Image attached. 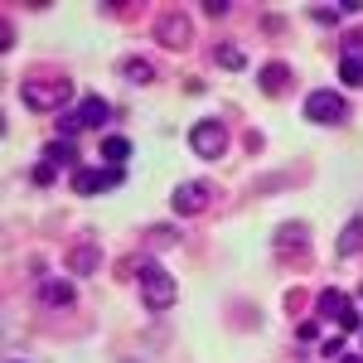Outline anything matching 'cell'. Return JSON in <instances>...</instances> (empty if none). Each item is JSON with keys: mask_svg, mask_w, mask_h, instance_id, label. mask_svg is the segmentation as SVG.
Returning <instances> with one entry per match:
<instances>
[{"mask_svg": "<svg viewBox=\"0 0 363 363\" xmlns=\"http://www.w3.org/2000/svg\"><path fill=\"white\" fill-rule=\"evenodd\" d=\"M20 102H25L29 112H58V107H68L73 102V83L63 78V73H54V78H25L20 83Z\"/></svg>", "mask_w": 363, "mask_h": 363, "instance_id": "1", "label": "cell"}, {"mask_svg": "<svg viewBox=\"0 0 363 363\" xmlns=\"http://www.w3.org/2000/svg\"><path fill=\"white\" fill-rule=\"evenodd\" d=\"M136 281H140V301H145V310H169L174 301H179L174 277H169L160 262H150V257H140V262H136Z\"/></svg>", "mask_w": 363, "mask_h": 363, "instance_id": "2", "label": "cell"}, {"mask_svg": "<svg viewBox=\"0 0 363 363\" xmlns=\"http://www.w3.org/2000/svg\"><path fill=\"white\" fill-rule=\"evenodd\" d=\"M107 116H112V107H107L102 97H83L73 112L58 116V136H63V140H78L83 131H97V126H107Z\"/></svg>", "mask_w": 363, "mask_h": 363, "instance_id": "3", "label": "cell"}, {"mask_svg": "<svg viewBox=\"0 0 363 363\" xmlns=\"http://www.w3.org/2000/svg\"><path fill=\"white\" fill-rule=\"evenodd\" d=\"M189 150H194L199 160H218V155L228 150V126L218 121V116L194 121V126H189Z\"/></svg>", "mask_w": 363, "mask_h": 363, "instance_id": "4", "label": "cell"}, {"mask_svg": "<svg viewBox=\"0 0 363 363\" xmlns=\"http://www.w3.org/2000/svg\"><path fill=\"white\" fill-rule=\"evenodd\" d=\"M213 199H218V189H213L208 179H184V184H174L169 208L184 213V218H194V213H203V208H213Z\"/></svg>", "mask_w": 363, "mask_h": 363, "instance_id": "5", "label": "cell"}, {"mask_svg": "<svg viewBox=\"0 0 363 363\" xmlns=\"http://www.w3.org/2000/svg\"><path fill=\"white\" fill-rule=\"evenodd\" d=\"M306 121H315V126H339V121H349V102H344V92H310L306 97Z\"/></svg>", "mask_w": 363, "mask_h": 363, "instance_id": "6", "label": "cell"}, {"mask_svg": "<svg viewBox=\"0 0 363 363\" xmlns=\"http://www.w3.org/2000/svg\"><path fill=\"white\" fill-rule=\"evenodd\" d=\"M116 184H126V169L121 165H102V169H92V165H83V169H73V194H107V189H116Z\"/></svg>", "mask_w": 363, "mask_h": 363, "instance_id": "7", "label": "cell"}, {"mask_svg": "<svg viewBox=\"0 0 363 363\" xmlns=\"http://www.w3.org/2000/svg\"><path fill=\"white\" fill-rule=\"evenodd\" d=\"M34 301H39L44 310H68L73 301H78V286H73L68 277H44L39 286H34Z\"/></svg>", "mask_w": 363, "mask_h": 363, "instance_id": "8", "label": "cell"}, {"mask_svg": "<svg viewBox=\"0 0 363 363\" xmlns=\"http://www.w3.org/2000/svg\"><path fill=\"white\" fill-rule=\"evenodd\" d=\"M155 44H165V49H189V15L165 10V15L155 20Z\"/></svg>", "mask_w": 363, "mask_h": 363, "instance_id": "9", "label": "cell"}, {"mask_svg": "<svg viewBox=\"0 0 363 363\" xmlns=\"http://www.w3.org/2000/svg\"><path fill=\"white\" fill-rule=\"evenodd\" d=\"M272 247H277L281 257L291 252L296 262H306V247H310V228H306V223H286V228H277V233H272Z\"/></svg>", "mask_w": 363, "mask_h": 363, "instance_id": "10", "label": "cell"}, {"mask_svg": "<svg viewBox=\"0 0 363 363\" xmlns=\"http://www.w3.org/2000/svg\"><path fill=\"white\" fill-rule=\"evenodd\" d=\"M44 165H54V169H83V160H78V140H49L44 145V155H39Z\"/></svg>", "mask_w": 363, "mask_h": 363, "instance_id": "11", "label": "cell"}, {"mask_svg": "<svg viewBox=\"0 0 363 363\" xmlns=\"http://www.w3.org/2000/svg\"><path fill=\"white\" fill-rule=\"evenodd\" d=\"M102 267V247L97 242H78V247H68V272L73 277H92Z\"/></svg>", "mask_w": 363, "mask_h": 363, "instance_id": "12", "label": "cell"}, {"mask_svg": "<svg viewBox=\"0 0 363 363\" xmlns=\"http://www.w3.org/2000/svg\"><path fill=\"white\" fill-rule=\"evenodd\" d=\"M257 87L272 92V97H281V92L291 87V68H286V63H267V68L257 73Z\"/></svg>", "mask_w": 363, "mask_h": 363, "instance_id": "13", "label": "cell"}, {"mask_svg": "<svg viewBox=\"0 0 363 363\" xmlns=\"http://www.w3.org/2000/svg\"><path fill=\"white\" fill-rule=\"evenodd\" d=\"M359 247H363V213H354V218L344 223V233L335 238V252L339 257H354Z\"/></svg>", "mask_w": 363, "mask_h": 363, "instance_id": "14", "label": "cell"}, {"mask_svg": "<svg viewBox=\"0 0 363 363\" xmlns=\"http://www.w3.org/2000/svg\"><path fill=\"white\" fill-rule=\"evenodd\" d=\"M349 301H344V291H325V296H320V301H315V315H320V320H344V315H349Z\"/></svg>", "mask_w": 363, "mask_h": 363, "instance_id": "15", "label": "cell"}, {"mask_svg": "<svg viewBox=\"0 0 363 363\" xmlns=\"http://www.w3.org/2000/svg\"><path fill=\"white\" fill-rule=\"evenodd\" d=\"M97 150H102V165H126L131 160V140L126 136H102Z\"/></svg>", "mask_w": 363, "mask_h": 363, "instance_id": "16", "label": "cell"}, {"mask_svg": "<svg viewBox=\"0 0 363 363\" xmlns=\"http://www.w3.org/2000/svg\"><path fill=\"white\" fill-rule=\"evenodd\" d=\"M213 63H218V68H228V73H242V68H247V58H242V49H238V44H218V49H213Z\"/></svg>", "mask_w": 363, "mask_h": 363, "instance_id": "17", "label": "cell"}, {"mask_svg": "<svg viewBox=\"0 0 363 363\" xmlns=\"http://www.w3.org/2000/svg\"><path fill=\"white\" fill-rule=\"evenodd\" d=\"M121 78H131V83H150L155 68H150L145 58H126V63H121Z\"/></svg>", "mask_w": 363, "mask_h": 363, "instance_id": "18", "label": "cell"}, {"mask_svg": "<svg viewBox=\"0 0 363 363\" xmlns=\"http://www.w3.org/2000/svg\"><path fill=\"white\" fill-rule=\"evenodd\" d=\"M339 83L344 87H363V63L359 58H339Z\"/></svg>", "mask_w": 363, "mask_h": 363, "instance_id": "19", "label": "cell"}, {"mask_svg": "<svg viewBox=\"0 0 363 363\" xmlns=\"http://www.w3.org/2000/svg\"><path fill=\"white\" fill-rule=\"evenodd\" d=\"M306 15L315 20V25H335V20H339V5H310Z\"/></svg>", "mask_w": 363, "mask_h": 363, "instance_id": "20", "label": "cell"}, {"mask_svg": "<svg viewBox=\"0 0 363 363\" xmlns=\"http://www.w3.org/2000/svg\"><path fill=\"white\" fill-rule=\"evenodd\" d=\"M344 58H359L363 63V34H349V39H344Z\"/></svg>", "mask_w": 363, "mask_h": 363, "instance_id": "21", "label": "cell"}, {"mask_svg": "<svg viewBox=\"0 0 363 363\" xmlns=\"http://www.w3.org/2000/svg\"><path fill=\"white\" fill-rule=\"evenodd\" d=\"M228 10H233L228 0H203V15H208V20H223Z\"/></svg>", "mask_w": 363, "mask_h": 363, "instance_id": "22", "label": "cell"}, {"mask_svg": "<svg viewBox=\"0 0 363 363\" xmlns=\"http://www.w3.org/2000/svg\"><path fill=\"white\" fill-rule=\"evenodd\" d=\"M296 339H301V344H315V339H320V325H315V320H306V325L296 330Z\"/></svg>", "mask_w": 363, "mask_h": 363, "instance_id": "23", "label": "cell"}, {"mask_svg": "<svg viewBox=\"0 0 363 363\" xmlns=\"http://www.w3.org/2000/svg\"><path fill=\"white\" fill-rule=\"evenodd\" d=\"M54 174H58L54 165H44V160H39V165H34V184H54Z\"/></svg>", "mask_w": 363, "mask_h": 363, "instance_id": "24", "label": "cell"}, {"mask_svg": "<svg viewBox=\"0 0 363 363\" xmlns=\"http://www.w3.org/2000/svg\"><path fill=\"white\" fill-rule=\"evenodd\" d=\"M320 349H325V359H339V354H344V339H325Z\"/></svg>", "mask_w": 363, "mask_h": 363, "instance_id": "25", "label": "cell"}, {"mask_svg": "<svg viewBox=\"0 0 363 363\" xmlns=\"http://www.w3.org/2000/svg\"><path fill=\"white\" fill-rule=\"evenodd\" d=\"M339 363H363V359L359 354H339Z\"/></svg>", "mask_w": 363, "mask_h": 363, "instance_id": "26", "label": "cell"}, {"mask_svg": "<svg viewBox=\"0 0 363 363\" xmlns=\"http://www.w3.org/2000/svg\"><path fill=\"white\" fill-rule=\"evenodd\" d=\"M15 363H20V359H15Z\"/></svg>", "mask_w": 363, "mask_h": 363, "instance_id": "27", "label": "cell"}]
</instances>
